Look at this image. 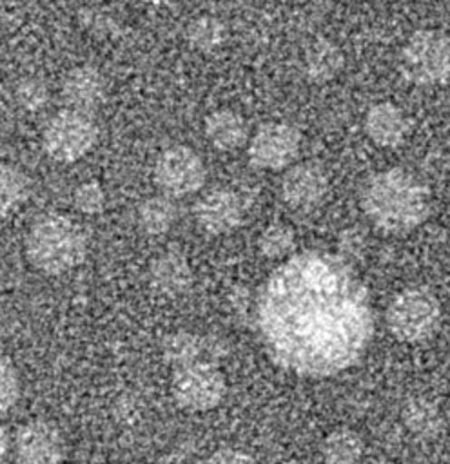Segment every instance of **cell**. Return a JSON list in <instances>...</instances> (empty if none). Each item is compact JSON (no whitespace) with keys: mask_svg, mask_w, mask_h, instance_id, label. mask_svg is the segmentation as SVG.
Masks as SVG:
<instances>
[{"mask_svg":"<svg viewBox=\"0 0 450 464\" xmlns=\"http://www.w3.org/2000/svg\"><path fill=\"white\" fill-rule=\"evenodd\" d=\"M385 321L396 339L403 343H423L439 328L441 306L432 292L406 288L390 301Z\"/></svg>","mask_w":450,"mask_h":464,"instance_id":"5b68a950","label":"cell"},{"mask_svg":"<svg viewBox=\"0 0 450 464\" xmlns=\"http://www.w3.org/2000/svg\"><path fill=\"white\" fill-rule=\"evenodd\" d=\"M254 321L269 359L299 377H332L356 364L374 335L370 294L334 252L289 256L261 285Z\"/></svg>","mask_w":450,"mask_h":464,"instance_id":"6da1fadb","label":"cell"},{"mask_svg":"<svg viewBox=\"0 0 450 464\" xmlns=\"http://www.w3.org/2000/svg\"><path fill=\"white\" fill-rule=\"evenodd\" d=\"M171 390L174 401L191 411H207L221 404L227 393V381L216 362L196 361L174 368Z\"/></svg>","mask_w":450,"mask_h":464,"instance_id":"52a82bcc","label":"cell"},{"mask_svg":"<svg viewBox=\"0 0 450 464\" xmlns=\"http://www.w3.org/2000/svg\"><path fill=\"white\" fill-rule=\"evenodd\" d=\"M258 250L269 259L289 257L294 250V232L287 225L272 223L259 234Z\"/></svg>","mask_w":450,"mask_h":464,"instance_id":"cb8c5ba5","label":"cell"},{"mask_svg":"<svg viewBox=\"0 0 450 464\" xmlns=\"http://www.w3.org/2000/svg\"><path fill=\"white\" fill-rule=\"evenodd\" d=\"M285 205L296 212H307L319 207L328 192V176L314 161H301L287 169L279 185Z\"/></svg>","mask_w":450,"mask_h":464,"instance_id":"30bf717a","label":"cell"},{"mask_svg":"<svg viewBox=\"0 0 450 464\" xmlns=\"http://www.w3.org/2000/svg\"><path fill=\"white\" fill-rule=\"evenodd\" d=\"M377 464H388V462H377Z\"/></svg>","mask_w":450,"mask_h":464,"instance_id":"836d02e7","label":"cell"},{"mask_svg":"<svg viewBox=\"0 0 450 464\" xmlns=\"http://www.w3.org/2000/svg\"><path fill=\"white\" fill-rule=\"evenodd\" d=\"M250 292L243 286H236L230 294V310H232V317L243 324L249 319H254V306H256V299H250Z\"/></svg>","mask_w":450,"mask_h":464,"instance_id":"83f0119b","label":"cell"},{"mask_svg":"<svg viewBox=\"0 0 450 464\" xmlns=\"http://www.w3.org/2000/svg\"><path fill=\"white\" fill-rule=\"evenodd\" d=\"M161 357L172 368H180L196 361H207L205 337L192 332H174L161 341Z\"/></svg>","mask_w":450,"mask_h":464,"instance_id":"ffe728a7","label":"cell"},{"mask_svg":"<svg viewBox=\"0 0 450 464\" xmlns=\"http://www.w3.org/2000/svg\"><path fill=\"white\" fill-rule=\"evenodd\" d=\"M145 4H151V5H167L171 4L172 0H143Z\"/></svg>","mask_w":450,"mask_h":464,"instance_id":"1f68e13d","label":"cell"},{"mask_svg":"<svg viewBox=\"0 0 450 464\" xmlns=\"http://www.w3.org/2000/svg\"><path fill=\"white\" fill-rule=\"evenodd\" d=\"M203 464H256V460L247 451L236 448H221L209 455Z\"/></svg>","mask_w":450,"mask_h":464,"instance_id":"f546056e","label":"cell"},{"mask_svg":"<svg viewBox=\"0 0 450 464\" xmlns=\"http://www.w3.org/2000/svg\"><path fill=\"white\" fill-rule=\"evenodd\" d=\"M405 428L417 439H435L445 430V419L437 404L426 397H410L401 408Z\"/></svg>","mask_w":450,"mask_h":464,"instance_id":"ac0fdd59","label":"cell"},{"mask_svg":"<svg viewBox=\"0 0 450 464\" xmlns=\"http://www.w3.org/2000/svg\"><path fill=\"white\" fill-rule=\"evenodd\" d=\"M343 63L341 49L327 38H316L303 53V72L312 83H327L334 80L341 72Z\"/></svg>","mask_w":450,"mask_h":464,"instance_id":"2e32d148","label":"cell"},{"mask_svg":"<svg viewBox=\"0 0 450 464\" xmlns=\"http://www.w3.org/2000/svg\"><path fill=\"white\" fill-rule=\"evenodd\" d=\"M107 98V82L94 65L71 69L62 83V100L67 109L93 114Z\"/></svg>","mask_w":450,"mask_h":464,"instance_id":"4fadbf2b","label":"cell"},{"mask_svg":"<svg viewBox=\"0 0 450 464\" xmlns=\"http://www.w3.org/2000/svg\"><path fill=\"white\" fill-rule=\"evenodd\" d=\"M29 196L27 176L11 163L0 161V214H9L24 205Z\"/></svg>","mask_w":450,"mask_h":464,"instance_id":"603a6c76","label":"cell"},{"mask_svg":"<svg viewBox=\"0 0 450 464\" xmlns=\"http://www.w3.org/2000/svg\"><path fill=\"white\" fill-rule=\"evenodd\" d=\"M47 87L42 80L34 76H25L22 78L16 87H15V100L16 103L29 112L40 111L47 103Z\"/></svg>","mask_w":450,"mask_h":464,"instance_id":"d4e9b609","label":"cell"},{"mask_svg":"<svg viewBox=\"0 0 450 464\" xmlns=\"http://www.w3.org/2000/svg\"><path fill=\"white\" fill-rule=\"evenodd\" d=\"M194 219L200 228L212 236L234 232L243 221V205L230 188H212L194 205Z\"/></svg>","mask_w":450,"mask_h":464,"instance_id":"7c38bea8","label":"cell"},{"mask_svg":"<svg viewBox=\"0 0 450 464\" xmlns=\"http://www.w3.org/2000/svg\"><path fill=\"white\" fill-rule=\"evenodd\" d=\"M187 42L200 53L218 51L227 38V29L221 20L212 14H201L187 25Z\"/></svg>","mask_w":450,"mask_h":464,"instance_id":"7402d4cb","label":"cell"},{"mask_svg":"<svg viewBox=\"0 0 450 464\" xmlns=\"http://www.w3.org/2000/svg\"><path fill=\"white\" fill-rule=\"evenodd\" d=\"M20 395V382L15 366L0 357V415L7 413Z\"/></svg>","mask_w":450,"mask_h":464,"instance_id":"4316f807","label":"cell"},{"mask_svg":"<svg viewBox=\"0 0 450 464\" xmlns=\"http://www.w3.org/2000/svg\"><path fill=\"white\" fill-rule=\"evenodd\" d=\"M338 248H339L338 254L347 261L359 257L365 252V236L357 228H347L339 234Z\"/></svg>","mask_w":450,"mask_h":464,"instance_id":"f1b7e54d","label":"cell"},{"mask_svg":"<svg viewBox=\"0 0 450 464\" xmlns=\"http://www.w3.org/2000/svg\"><path fill=\"white\" fill-rule=\"evenodd\" d=\"M152 178L165 196L183 198L205 185L207 169L196 150L185 145H172L156 158Z\"/></svg>","mask_w":450,"mask_h":464,"instance_id":"ba28073f","label":"cell"},{"mask_svg":"<svg viewBox=\"0 0 450 464\" xmlns=\"http://www.w3.org/2000/svg\"><path fill=\"white\" fill-rule=\"evenodd\" d=\"M203 130L207 140L218 150H234L241 147L249 138V127L245 120L230 111V109H218L205 118Z\"/></svg>","mask_w":450,"mask_h":464,"instance_id":"e0dca14e","label":"cell"},{"mask_svg":"<svg viewBox=\"0 0 450 464\" xmlns=\"http://www.w3.org/2000/svg\"><path fill=\"white\" fill-rule=\"evenodd\" d=\"M15 459L18 464H62L60 431L42 419L24 422L15 435Z\"/></svg>","mask_w":450,"mask_h":464,"instance_id":"8fae6325","label":"cell"},{"mask_svg":"<svg viewBox=\"0 0 450 464\" xmlns=\"http://www.w3.org/2000/svg\"><path fill=\"white\" fill-rule=\"evenodd\" d=\"M98 140V125L93 114L74 109L56 112L44 127L42 147L49 158L60 163H73L83 158Z\"/></svg>","mask_w":450,"mask_h":464,"instance_id":"8992f818","label":"cell"},{"mask_svg":"<svg viewBox=\"0 0 450 464\" xmlns=\"http://www.w3.org/2000/svg\"><path fill=\"white\" fill-rule=\"evenodd\" d=\"M301 134L285 121H269L256 129L249 140V160L261 170L287 169L299 154Z\"/></svg>","mask_w":450,"mask_h":464,"instance_id":"9c48e42d","label":"cell"},{"mask_svg":"<svg viewBox=\"0 0 450 464\" xmlns=\"http://www.w3.org/2000/svg\"><path fill=\"white\" fill-rule=\"evenodd\" d=\"M401 76L417 87L450 82V36L437 29L414 31L399 53Z\"/></svg>","mask_w":450,"mask_h":464,"instance_id":"277c9868","label":"cell"},{"mask_svg":"<svg viewBox=\"0 0 450 464\" xmlns=\"http://www.w3.org/2000/svg\"><path fill=\"white\" fill-rule=\"evenodd\" d=\"M365 218L383 234H406L430 214V188L416 174L390 167L372 174L361 187Z\"/></svg>","mask_w":450,"mask_h":464,"instance_id":"7a4b0ae2","label":"cell"},{"mask_svg":"<svg viewBox=\"0 0 450 464\" xmlns=\"http://www.w3.org/2000/svg\"><path fill=\"white\" fill-rule=\"evenodd\" d=\"M365 132L379 147H397L408 134L405 112L392 102H377L365 114Z\"/></svg>","mask_w":450,"mask_h":464,"instance_id":"9a60e30c","label":"cell"},{"mask_svg":"<svg viewBox=\"0 0 450 464\" xmlns=\"http://www.w3.org/2000/svg\"><path fill=\"white\" fill-rule=\"evenodd\" d=\"M9 446H11V439L7 430L0 424V464L5 460L7 453H9Z\"/></svg>","mask_w":450,"mask_h":464,"instance_id":"4dcf8cb0","label":"cell"},{"mask_svg":"<svg viewBox=\"0 0 450 464\" xmlns=\"http://www.w3.org/2000/svg\"><path fill=\"white\" fill-rule=\"evenodd\" d=\"M73 201L80 212L93 216V214H98L103 210L105 192L98 181H94V179L83 181L74 188Z\"/></svg>","mask_w":450,"mask_h":464,"instance_id":"484cf974","label":"cell"},{"mask_svg":"<svg viewBox=\"0 0 450 464\" xmlns=\"http://www.w3.org/2000/svg\"><path fill=\"white\" fill-rule=\"evenodd\" d=\"M149 285L163 297H180L192 285V270L187 257L178 250H165L149 266Z\"/></svg>","mask_w":450,"mask_h":464,"instance_id":"5bb4252c","label":"cell"},{"mask_svg":"<svg viewBox=\"0 0 450 464\" xmlns=\"http://www.w3.org/2000/svg\"><path fill=\"white\" fill-rule=\"evenodd\" d=\"M363 457L361 437L348 430L338 428L330 431L321 442L323 464H359Z\"/></svg>","mask_w":450,"mask_h":464,"instance_id":"44dd1931","label":"cell"},{"mask_svg":"<svg viewBox=\"0 0 450 464\" xmlns=\"http://www.w3.org/2000/svg\"><path fill=\"white\" fill-rule=\"evenodd\" d=\"M2 337H4V330H2V323H0V343H2Z\"/></svg>","mask_w":450,"mask_h":464,"instance_id":"d6a6232c","label":"cell"},{"mask_svg":"<svg viewBox=\"0 0 450 464\" xmlns=\"http://www.w3.org/2000/svg\"><path fill=\"white\" fill-rule=\"evenodd\" d=\"M25 254L29 263L47 274H65L83 263L87 256V237L83 230L67 216H40L25 236Z\"/></svg>","mask_w":450,"mask_h":464,"instance_id":"3957f363","label":"cell"},{"mask_svg":"<svg viewBox=\"0 0 450 464\" xmlns=\"http://www.w3.org/2000/svg\"><path fill=\"white\" fill-rule=\"evenodd\" d=\"M178 221V207L172 198L151 196L136 208V225L147 236L167 234Z\"/></svg>","mask_w":450,"mask_h":464,"instance_id":"d6986e66","label":"cell"}]
</instances>
